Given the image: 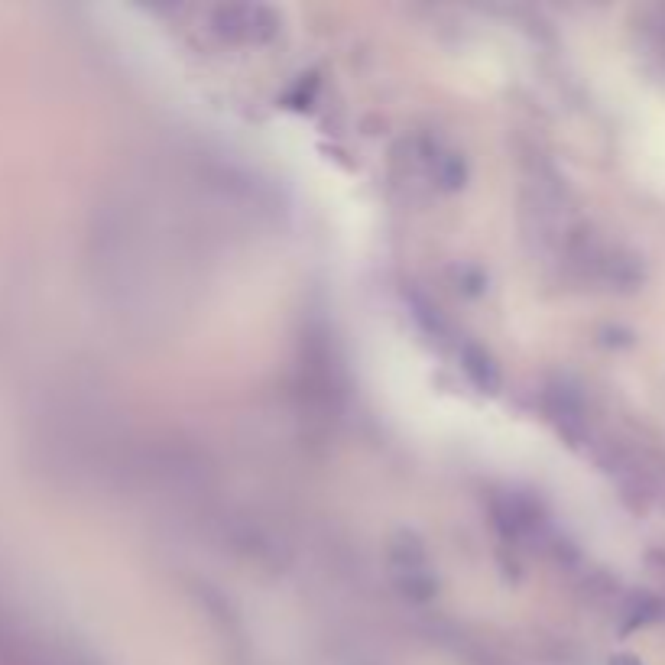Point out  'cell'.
I'll list each match as a JSON object with an SVG mask.
<instances>
[{"label":"cell","mask_w":665,"mask_h":665,"mask_svg":"<svg viewBox=\"0 0 665 665\" xmlns=\"http://www.w3.org/2000/svg\"><path fill=\"white\" fill-rule=\"evenodd\" d=\"M610 665H643V662L636 659V656H614V659H610Z\"/></svg>","instance_id":"obj_1"}]
</instances>
